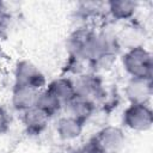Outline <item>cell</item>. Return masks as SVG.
I'll use <instances>...</instances> for the list:
<instances>
[{"label":"cell","instance_id":"7c38bea8","mask_svg":"<svg viewBox=\"0 0 153 153\" xmlns=\"http://www.w3.org/2000/svg\"><path fill=\"white\" fill-rule=\"evenodd\" d=\"M48 91H50L65 106L67 102H69L74 96H75V88H74V82L73 78L63 75V76H57L49 81L45 86Z\"/></svg>","mask_w":153,"mask_h":153},{"label":"cell","instance_id":"277c9868","mask_svg":"<svg viewBox=\"0 0 153 153\" xmlns=\"http://www.w3.org/2000/svg\"><path fill=\"white\" fill-rule=\"evenodd\" d=\"M73 82H74L75 94L92 100L96 105L105 98L106 91L104 84L102 79L93 72L75 76V79H73Z\"/></svg>","mask_w":153,"mask_h":153},{"label":"cell","instance_id":"6da1fadb","mask_svg":"<svg viewBox=\"0 0 153 153\" xmlns=\"http://www.w3.org/2000/svg\"><path fill=\"white\" fill-rule=\"evenodd\" d=\"M121 63L129 78L149 79L153 76V57L143 44L129 47L121 57Z\"/></svg>","mask_w":153,"mask_h":153},{"label":"cell","instance_id":"5bb4252c","mask_svg":"<svg viewBox=\"0 0 153 153\" xmlns=\"http://www.w3.org/2000/svg\"><path fill=\"white\" fill-rule=\"evenodd\" d=\"M12 126V115L10 109L4 105L0 104V135H5L10 131Z\"/></svg>","mask_w":153,"mask_h":153},{"label":"cell","instance_id":"52a82bcc","mask_svg":"<svg viewBox=\"0 0 153 153\" xmlns=\"http://www.w3.org/2000/svg\"><path fill=\"white\" fill-rule=\"evenodd\" d=\"M84 127L85 123L66 114L57 118L55 123V131L62 141L68 142L79 139L84 131Z\"/></svg>","mask_w":153,"mask_h":153},{"label":"cell","instance_id":"30bf717a","mask_svg":"<svg viewBox=\"0 0 153 153\" xmlns=\"http://www.w3.org/2000/svg\"><path fill=\"white\" fill-rule=\"evenodd\" d=\"M96 104L87 99L84 98L81 96L75 94L69 102H67L63 106V109H66L67 115L81 121L82 123L86 124V122L92 117V115L96 111Z\"/></svg>","mask_w":153,"mask_h":153},{"label":"cell","instance_id":"8992f818","mask_svg":"<svg viewBox=\"0 0 153 153\" xmlns=\"http://www.w3.org/2000/svg\"><path fill=\"white\" fill-rule=\"evenodd\" d=\"M153 94V84L149 79L129 78L124 86V96L129 104H149Z\"/></svg>","mask_w":153,"mask_h":153},{"label":"cell","instance_id":"5b68a950","mask_svg":"<svg viewBox=\"0 0 153 153\" xmlns=\"http://www.w3.org/2000/svg\"><path fill=\"white\" fill-rule=\"evenodd\" d=\"M104 153H120L126 143V135L121 127L105 126L91 139Z\"/></svg>","mask_w":153,"mask_h":153},{"label":"cell","instance_id":"2e32d148","mask_svg":"<svg viewBox=\"0 0 153 153\" xmlns=\"http://www.w3.org/2000/svg\"><path fill=\"white\" fill-rule=\"evenodd\" d=\"M75 153H104V152L92 140H90L87 143H85L80 148H78Z\"/></svg>","mask_w":153,"mask_h":153},{"label":"cell","instance_id":"3957f363","mask_svg":"<svg viewBox=\"0 0 153 153\" xmlns=\"http://www.w3.org/2000/svg\"><path fill=\"white\" fill-rule=\"evenodd\" d=\"M122 124L129 130L145 133L153 126V111L149 104H129L122 114Z\"/></svg>","mask_w":153,"mask_h":153},{"label":"cell","instance_id":"8fae6325","mask_svg":"<svg viewBox=\"0 0 153 153\" xmlns=\"http://www.w3.org/2000/svg\"><path fill=\"white\" fill-rule=\"evenodd\" d=\"M104 6L108 14L117 22L130 20L139 10V2L133 0H110Z\"/></svg>","mask_w":153,"mask_h":153},{"label":"cell","instance_id":"4fadbf2b","mask_svg":"<svg viewBox=\"0 0 153 153\" xmlns=\"http://www.w3.org/2000/svg\"><path fill=\"white\" fill-rule=\"evenodd\" d=\"M35 108H37L38 110H41L48 117L51 118L54 116H57L61 112V110L63 109V104L50 91H48L44 87L42 91L38 92Z\"/></svg>","mask_w":153,"mask_h":153},{"label":"cell","instance_id":"9c48e42d","mask_svg":"<svg viewBox=\"0 0 153 153\" xmlns=\"http://www.w3.org/2000/svg\"><path fill=\"white\" fill-rule=\"evenodd\" d=\"M39 91H36L30 87L23 86H14L11 91V106L13 110L23 114L36 105L37 96Z\"/></svg>","mask_w":153,"mask_h":153},{"label":"cell","instance_id":"7a4b0ae2","mask_svg":"<svg viewBox=\"0 0 153 153\" xmlns=\"http://www.w3.org/2000/svg\"><path fill=\"white\" fill-rule=\"evenodd\" d=\"M44 73L30 60L23 59L17 61L13 68V85L30 87L36 91H42L47 86Z\"/></svg>","mask_w":153,"mask_h":153},{"label":"cell","instance_id":"ba28073f","mask_svg":"<svg viewBox=\"0 0 153 153\" xmlns=\"http://www.w3.org/2000/svg\"><path fill=\"white\" fill-rule=\"evenodd\" d=\"M20 115L24 130L29 136H38L48 128L50 117H48L37 108H32Z\"/></svg>","mask_w":153,"mask_h":153},{"label":"cell","instance_id":"9a60e30c","mask_svg":"<svg viewBox=\"0 0 153 153\" xmlns=\"http://www.w3.org/2000/svg\"><path fill=\"white\" fill-rule=\"evenodd\" d=\"M11 26V14L7 11L6 6L0 8V39L5 38L8 35Z\"/></svg>","mask_w":153,"mask_h":153},{"label":"cell","instance_id":"e0dca14e","mask_svg":"<svg viewBox=\"0 0 153 153\" xmlns=\"http://www.w3.org/2000/svg\"><path fill=\"white\" fill-rule=\"evenodd\" d=\"M5 51H4V49H2V45H1V43H0V60H2V59H5Z\"/></svg>","mask_w":153,"mask_h":153}]
</instances>
